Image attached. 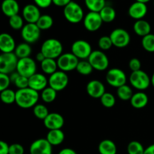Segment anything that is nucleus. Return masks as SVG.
I'll list each match as a JSON object with an SVG mask.
<instances>
[{
    "instance_id": "35",
    "label": "nucleus",
    "mask_w": 154,
    "mask_h": 154,
    "mask_svg": "<svg viewBox=\"0 0 154 154\" xmlns=\"http://www.w3.org/2000/svg\"><path fill=\"white\" fill-rule=\"evenodd\" d=\"M94 70L93 66L87 60H80L78 63V66L76 68V71L79 74L82 75H89Z\"/></svg>"
},
{
    "instance_id": "34",
    "label": "nucleus",
    "mask_w": 154,
    "mask_h": 154,
    "mask_svg": "<svg viewBox=\"0 0 154 154\" xmlns=\"http://www.w3.org/2000/svg\"><path fill=\"white\" fill-rule=\"evenodd\" d=\"M85 5L90 11L100 12L105 4V0H84Z\"/></svg>"
},
{
    "instance_id": "8",
    "label": "nucleus",
    "mask_w": 154,
    "mask_h": 154,
    "mask_svg": "<svg viewBox=\"0 0 154 154\" xmlns=\"http://www.w3.org/2000/svg\"><path fill=\"white\" fill-rule=\"evenodd\" d=\"M79 61V59L75 57L72 53L63 54L57 60L58 69L65 72L76 70Z\"/></svg>"
},
{
    "instance_id": "49",
    "label": "nucleus",
    "mask_w": 154,
    "mask_h": 154,
    "mask_svg": "<svg viewBox=\"0 0 154 154\" xmlns=\"http://www.w3.org/2000/svg\"><path fill=\"white\" fill-rule=\"evenodd\" d=\"M58 154H77V153L75 152V150H73V149L67 147V148L62 149V150L59 152Z\"/></svg>"
},
{
    "instance_id": "50",
    "label": "nucleus",
    "mask_w": 154,
    "mask_h": 154,
    "mask_svg": "<svg viewBox=\"0 0 154 154\" xmlns=\"http://www.w3.org/2000/svg\"><path fill=\"white\" fill-rule=\"evenodd\" d=\"M35 59H36V60H37L38 62H39V63H41L42 61H44V60L46 59V57H45V56L44 55V54H42L41 51H39V52L37 54H36Z\"/></svg>"
},
{
    "instance_id": "5",
    "label": "nucleus",
    "mask_w": 154,
    "mask_h": 154,
    "mask_svg": "<svg viewBox=\"0 0 154 154\" xmlns=\"http://www.w3.org/2000/svg\"><path fill=\"white\" fill-rule=\"evenodd\" d=\"M18 60L14 53H7L0 55V73L10 74L16 72Z\"/></svg>"
},
{
    "instance_id": "47",
    "label": "nucleus",
    "mask_w": 154,
    "mask_h": 154,
    "mask_svg": "<svg viewBox=\"0 0 154 154\" xmlns=\"http://www.w3.org/2000/svg\"><path fill=\"white\" fill-rule=\"evenodd\" d=\"M9 146L5 141H0V154H9Z\"/></svg>"
},
{
    "instance_id": "22",
    "label": "nucleus",
    "mask_w": 154,
    "mask_h": 154,
    "mask_svg": "<svg viewBox=\"0 0 154 154\" xmlns=\"http://www.w3.org/2000/svg\"><path fill=\"white\" fill-rule=\"evenodd\" d=\"M2 11L8 17L18 14L20 11L19 3L16 0H4L2 3Z\"/></svg>"
},
{
    "instance_id": "45",
    "label": "nucleus",
    "mask_w": 154,
    "mask_h": 154,
    "mask_svg": "<svg viewBox=\"0 0 154 154\" xmlns=\"http://www.w3.org/2000/svg\"><path fill=\"white\" fill-rule=\"evenodd\" d=\"M9 154H24V147L20 144H12L9 146Z\"/></svg>"
},
{
    "instance_id": "27",
    "label": "nucleus",
    "mask_w": 154,
    "mask_h": 154,
    "mask_svg": "<svg viewBox=\"0 0 154 154\" xmlns=\"http://www.w3.org/2000/svg\"><path fill=\"white\" fill-rule=\"evenodd\" d=\"M41 69H42V72L46 75H53L57 72V69H58L57 60H54V59L46 58L41 63Z\"/></svg>"
},
{
    "instance_id": "39",
    "label": "nucleus",
    "mask_w": 154,
    "mask_h": 154,
    "mask_svg": "<svg viewBox=\"0 0 154 154\" xmlns=\"http://www.w3.org/2000/svg\"><path fill=\"white\" fill-rule=\"evenodd\" d=\"M141 45L142 48L145 50L146 51L150 53L154 52V34L147 35L142 38L141 40Z\"/></svg>"
},
{
    "instance_id": "33",
    "label": "nucleus",
    "mask_w": 154,
    "mask_h": 154,
    "mask_svg": "<svg viewBox=\"0 0 154 154\" xmlns=\"http://www.w3.org/2000/svg\"><path fill=\"white\" fill-rule=\"evenodd\" d=\"M0 98L2 102L6 105H11L16 102V92L11 89H6V90L1 91L0 93Z\"/></svg>"
},
{
    "instance_id": "31",
    "label": "nucleus",
    "mask_w": 154,
    "mask_h": 154,
    "mask_svg": "<svg viewBox=\"0 0 154 154\" xmlns=\"http://www.w3.org/2000/svg\"><path fill=\"white\" fill-rule=\"evenodd\" d=\"M36 24L42 31L48 30L51 29L54 25V19L51 15L42 14L38 19V22L36 23Z\"/></svg>"
},
{
    "instance_id": "36",
    "label": "nucleus",
    "mask_w": 154,
    "mask_h": 154,
    "mask_svg": "<svg viewBox=\"0 0 154 154\" xmlns=\"http://www.w3.org/2000/svg\"><path fill=\"white\" fill-rule=\"evenodd\" d=\"M33 114L39 120H44L50 114L48 108L42 104H37L33 108Z\"/></svg>"
},
{
    "instance_id": "38",
    "label": "nucleus",
    "mask_w": 154,
    "mask_h": 154,
    "mask_svg": "<svg viewBox=\"0 0 154 154\" xmlns=\"http://www.w3.org/2000/svg\"><path fill=\"white\" fill-rule=\"evenodd\" d=\"M9 26L14 30H21L24 26V19L20 15L17 14L9 17Z\"/></svg>"
},
{
    "instance_id": "6",
    "label": "nucleus",
    "mask_w": 154,
    "mask_h": 154,
    "mask_svg": "<svg viewBox=\"0 0 154 154\" xmlns=\"http://www.w3.org/2000/svg\"><path fill=\"white\" fill-rule=\"evenodd\" d=\"M105 79L110 86L116 87L117 89L126 84L127 81L126 73L122 69L118 68H113L109 69L106 73Z\"/></svg>"
},
{
    "instance_id": "41",
    "label": "nucleus",
    "mask_w": 154,
    "mask_h": 154,
    "mask_svg": "<svg viewBox=\"0 0 154 154\" xmlns=\"http://www.w3.org/2000/svg\"><path fill=\"white\" fill-rule=\"evenodd\" d=\"M98 45L101 51H108L111 48V47L114 46L111 41V38L109 35H104L102 36L98 41Z\"/></svg>"
},
{
    "instance_id": "26",
    "label": "nucleus",
    "mask_w": 154,
    "mask_h": 154,
    "mask_svg": "<svg viewBox=\"0 0 154 154\" xmlns=\"http://www.w3.org/2000/svg\"><path fill=\"white\" fill-rule=\"evenodd\" d=\"M100 154H117V148L116 144L110 139L102 140L98 147Z\"/></svg>"
},
{
    "instance_id": "46",
    "label": "nucleus",
    "mask_w": 154,
    "mask_h": 154,
    "mask_svg": "<svg viewBox=\"0 0 154 154\" xmlns=\"http://www.w3.org/2000/svg\"><path fill=\"white\" fill-rule=\"evenodd\" d=\"M35 5L40 8H47L53 4V0H33Z\"/></svg>"
},
{
    "instance_id": "21",
    "label": "nucleus",
    "mask_w": 154,
    "mask_h": 154,
    "mask_svg": "<svg viewBox=\"0 0 154 154\" xmlns=\"http://www.w3.org/2000/svg\"><path fill=\"white\" fill-rule=\"evenodd\" d=\"M17 45L14 38L8 33L0 35V51L2 54L14 52Z\"/></svg>"
},
{
    "instance_id": "30",
    "label": "nucleus",
    "mask_w": 154,
    "mask_h": 154,
    "mask_svg": "<svg viewBox=\"0 0 154 154\" xmlns=\"http://www.w3.org/2000/svg\"><path fill=\"white\" fill-rule=\"evenodd\" d=\"M133 94L132 89L127 84L121 86L117 90V96H118L119 99L123 101H130Z\"/></svg>"
},
{
    "instance_id": "10",
    "label": "nucleus",
    "mask_w": 154,
    "mask_h": 154,
    "mask_svg": "<svg viewBox=\"0 0 154 154\" xmlns=\"http://www.w3.org/2000/svg\"><path fill=\"white\" fill-rule=\"evenodd\" d=\"M93 69L97 71L106 70L109 66V59L102 51H93L88 58Z\"/></svg>"
},
{
    "instance_id": "13",
    "label": "nucleus",
    "mask_w": 154,
    "mask_h": 154,
    "mask_svg": "<svg viewBox=\"0 0 154 154\" xmlns=\"http://www.w3.org/2000/svg\"><path fill=\"white\" fill-rule=\"evenodd\" d=\"M109 36L112 41L113 45L117 48H124L130 43V35L124 29H115L111 32Z\"/></svg>"
},
{
    "instance_id": "16",
    "label": "nucleus",
    "mask_w": 154,
    "mask_h": 154,
    "mask_svg": "<svg viewBox=\"0 0 154 154\" xmlns=\"http://www.w3.org/2000/svg\"><path fill=\"white\" fill-rule=\"evenodd\" d=\"M44 125L48 130L61 129L64 126L65 120L63 116L59 113H50L48 117L43 120Z\"/></svg>"
},
{
    "instance_id": "37",
    "label": "nucleus",
    "mask_w": 154,
    "mask_h": 154,
    "mask_svg": "<svg viewBox=\"0 0 154 154\" xmlns=\"http://www.w3.org/2000/svg\"><path fill=\"white\" fill-rule=\"evenodd\" d=\"M145 148L138 141H132L127 146L128 154H144Z\"/></svg>"
},
{
    "instance_id": "4",
    "label": "nucleus",
    "mask_w": 154,
    "mask_h": 154,
    "mask_svg": "<svg viewBox=\"0 0 154 154\" xmlns=\"http://www.w3.org/2000/svg\"><path fill=\"white\" fill-rule=\"evenodd\" d=\"M129 80L131 85L140 91L147 90L151 84L149 75L142 70L132 72L129 76Z\"/></svg>"
},
{
    "instance_id": "44",
    "label": "nucleus",
    "mask_w": 154,
    "mask_h": 154,
    "mask_svg": "<svg viewBox=\"0 0 154 154\" xmlns=\"http://www.w3.org/2000/svg\"><path fill=\"white\" fill-rule=\"evenodd\" d=\"M129 67L130 70L132 72H137V71L141 70V63L139 59L132 58L129 62Z\"/></svg>"
},
{
    "instance_id": "15",
    "label": "nucleus",
    "mask_w": 154,
    "mask_h": 154,
    "mask_svg": "<svg viewBox=\"0 0 154 154\" xmlns=\"http://www.w3.org/2000/svg\"><path fill=\"white\" fill-rule=\"evenodd\" d=\"M53 146L46 138H38L31 144L30 154H52Z\"/></svg>"
},
{
    "instance_id": "2",
    "label": "nucleus",
    "mask_w": 154,
    "mask_h": 154,
    "mask_svg": "<svg viewBox=\"0 0 154 154\" xmlns=\"http://www.w3.org/2000/svg\"><path fill=\"white\" fill-rule=\"evenodd\" d=\"M40 51L46 58L57 60L63 54V44L58 39L48 38L43 42Z\"/></svg>"
},
{
    "instance_id": "25",
    "label": "nucleus",
    "mask_w": 154,
    "mask_h": 154,
    "mask_svg": "<svg viewBox=\"0 0 154 154\" xmlns=\"http://www.w3.org/2000/svg\"><path fill=\"white\" fill-rule=\"evenodd\" d=\"M46 139L52 146L60 145L64 141L65 134L62 129L49 130L47 134Z\"/></svg>"
},
{
    "instance_id": "9",
    "label": "nucleus",
    "mask_w": 154,
    "mask_h": 154,
    "mask_svg": "<svg viewBox=\"0 0 154 154\" xmlns=\"http://www.w3.org/2000/svg\"><path fill=\"white\" fill-rule=\"evenodd\" d=\"M72 53L79 60H88L89 57L93 52L92 46L88 42L85 40H77L72 45Z\"/></svg>"
},
{
    "instance_id": "18",
    "label": "nucleus",
    "mask_w": 154,
    "mask_h": 154,
    "mask_svg": "<svg viewBox=\"0 0 154 154\" xmlns=\"http://www.w3.org/2000/svg\"><path fill=\"white\" fill-rule=\"evenodd\" d=\"M87 93L93 99H100L105 93V87L102 82L98 80L89 81L86 87Z\"/></svg>"
},
{
    "instance_id": "40",
    "label": "nucleus",
    "mask_w": 154,
    "mask_h": 154,
    "mask_svg": "<svg viewBox=\"0 0 154 154\" xmlns=\"http://www.w3.org/2000/svg\"><path fill=\"white\" fill-rule=\"evenodd\" d=\"M100 102L104 107L107 108H111L115 105L116 99L114 95L111 93H106L100 98Z\"/></svg>"
},
{
    "instance_id": "14",
    "label": "nucleus",
    "mask_w": 154,
    "mask_h": 154,
    "mask_svg": "<svg viewBox=\"0 0 154 154\" xmlns=\"http://www.w3.org/2000/svg\"><path fill=\"white\" fill-rule=\"evenodd\" d=\"M83 23L87 31L90 32H94L101 28L103 21L99 12L90 11L85 15Z\"/></svg>"
},
{
    "instance_id": "32",
    "label": "nucleus",
    "mask_w": 154,
    "mask_h": 154,
    "mask_svg": "<svg viewBox=\"0 0 154 154\" xmlns=\"http://www.w3.org/2000/svg\"><path fill=\"white\" fill-rule=\"evenodd\" d=\"M57 92L48 86V87H46L45 90L42 91L41 98H42V101L45 103H52L57 99Z\"/></svg>"
},
{
    "instance_id": "1",
    "label": "nucleus",
    "mask_w": 154,
    "mask_h": 154,
    "mask_svg": "<svg viewBox=\"0 0 154 154\" xmlns=\"http://www.w3.org/2000/svg\"><path fill=\"white\" fill-rule=\"evenodd\" d=\"M39 99L38 92L27 87L17 90L16 91V102L15 103L21 108L29 109L34 108L37 105Z\"/></svg>"
},
{
    "instance_id": "20",
    "label": "nucleus",
    "mask_w": 154,
    "mask_h": 154,
    "mask_svg": "<svg viewBox=\"0 0 154 154\" xmlns=\"http://www.w3.org/2000/svg\"><path fill=\"white\" fill-rule=\"evenodd\" d=\"M128 13L132 19L136 20H142L147 13V5L139 2H135L129 6Z\"/></svg>"
},
{
    "instance_id": "17",
    "label": "nucleus",
    "mask_w": 154,
    "mask_h": 154,
    "mask_svg": "<svg viewBox=\"0 0 154 154\" xmlns=\"http://www.w3.org/2000/svg\"><path fill=\"white\" fill-rule=\"evenodd\" d=\"M23 17L27 23H36L42 16L39 8L35 4H28L23 9Z\"/></svg>"
},
{
    "instance_id": "3",
    "label": "nucleus",
    "mask_w": 154,
    "mask_h": 154,
    "mask_svg": "<svg viewBox=\"0 0 154 154\" xmlns=\"http://www.w3.org/2000/svg\"><path fill=\"white\" fill-rule=\"evenodd\" d=\"M63 15L68 22L71 23H78L84 20V13L79 4L72 1L63 9Z\"/></svg>"
},
{
    "instance_id": "19",
    "label": "nucleus",
    "mask_w": 154,
    "mask_h": 154,
    "mask_svg": "<svg viewBox=\"0 0 154 154\" xmlns=\"http://www.w3.org/2000/svg\"><path fill=\"white\" fill-rule=\"evenodd\" d=\"M48 85V79L44 74L35 73L29 78V87L37 92L42 91Z\"/></svg>"
},
{
    "instance_id": "42",
    "label": "nucleus",
    "mask_w": 154,
    "mask_h": 154,
    "mask_svg": "<svg viewBox=\"0 0 154 154\" xmlns=\"http://www.w3.org/2000/svg\"><path fill=\"white\" fill-rule=\"evenodd\" d=\"M13 84L18 90L27 88L29 87V78L19 75Z\"/></svg>"
},
{
    "instance_id": "24",
    "label": "nucleus",
    "mask_w": 154,
    "mask_h": 154,
    "mask_svg": "<svg viewBox=\"0 0 154 154\" xmlns=\"http://www.w3.org/2000/svg\"><path fill=\"white\" fill-rule=\"evenodd\" d=\"M133 29L135 34L141 37H144L147 35L150 34L151 32V26L145 20H138L134 23Z\"/></svg>"
},
{
    "instance_id": "7",
    "label": "nucleus",
    "mask_w": 154,
    "mask_h": 154,
    "mask_svg": "<svg viewBox=\"0 0 154 154\" xmlns=\"http://www.w3.org/2000/svg\"><path fill=\"white\" fill-rule=\"evenodd\" d=\"M36 71H37L36 62L31 57L20 59L18 60L16 72L21 76L29 78L33 75L37 73Z\"/></svg>"
},
{
    "instance_id": "53",
    "label": "nucleus",
    "mask_w": 154,
    "mask_h": 154,
    "mask_svg": "<svg viewBox=\"0 0 154 154\" xmlns=\"http://www.w3.org/2000/svg\"><path fill=\"white\" fill-rule=\"evenodd\" d=\"M150 0H136V2H142V3H144V4H146L147 2H150Z\"/></svg>"
},
{
    "instance_id": "29",
    "label": "nucleus",
    "mask_w": 154,
    "mask_h": 154,
    "mask_svg": "<svg viewBox=\"0 0 154 154\" xmlns=\"http://www.w3.org/2000/svg\"><path fill=\"white\" fill-rule=\"evenodd\" d=\"M102 17L103 23H111L116 18V11L113 7L109 5H106L99 12Z\"/></svg>"
},
{
    "instance_id": "23",
    "label": "nucleus",
    "mask_w": 154,
    "mask_h": 154,
    "mask_svg": "<svg viewBox=\"0 0 154 154\" xmlns=\"http://www.w3.org/2000/svg\"><path fill=\"white\" fill-rule=\"evenodd\" d=\"M148 101L147 95L143 91H139L134 93L132 99H130V103L135 109H142L147 106Z\"/></svg>"
},
{
    "instance_id": "48",
    "label": "nucleus",
    "mask_w": 154,
    "mask_h": 154,
    "mask_svg": "<svg viewBox=\"0 0 154 154\" xmlns=\"http://www.w3.org/2000/svg\"><path fill=\"white\" fill-rule=\"evenodd\" d=\"M71 2H72V0H53V4H54L57 7L65 8Z\"/></svg>"
},
{
    "instance_id": "11",
    "label": "nucleus",
    "mask_w": 154,
    "mask_h": 154,
    "mask_svg": "<svg viewBox=\"0 0 154 154\" xmlns=\"http://www.w3.org/2000/svg\"><path fill=\"white\" fill-rule=\"evenodd\" d=\"M48 84L49 87L57 92L62 91L65 90L69 84V77L66 72L60 70L57 71L48 78Z\"/></svg>"
},
{
    "instance_id": "51",
    "label": "nucleus",
    "mask_w": 154,
    "mask_h": 154,
    "mask_svg": "<svg viewBox=\"0 0 154 154\" xmlns=\"http://www.w3.org/2000/svg\"><path fill=\"white\" fill-rule=\"evenodd\" d=\"M144 154H154V144H150L144 150Z\"/></svg>"
},
{
    "instance_id": "12",
    "label": "nucleus",
    "mask_w": 154,
    "mask_h": 154,
    "mask_svg": "<svg viewBox=\"0 0 154 154\" xmlns=\"http://www.w3.org/2000/svg\"><path fill=\"white\" fill-rule=\"evenodd\" d=\"M42 30L38 28L36 23H26L21 29V37L26 43L34 44L38 41L41 36Z\"/></svg>"
},
{
    "instance_id": "28",
    "label": "nucleus",
    "mask_w": 154,
    "mask_h": 154,
    "mask_svg": "<svg viewBox=\"0 0 154 154\" xmlns=\"http://www.w3.org/2000/svg\"><path fill=\"white\" fill-rule=\"evenodd\" d=\"M32 51L31 45L29 44L26 43V42H23V43H20L18 45H17L14 53L15 55L20 60V59L30 57Z\"/></svg>"
},
{
    "instance_id": "52",
    "label": "nucleus",
    "mask_w": 154,
    "mask_h": 154,
    "mask_svg": "<svg viewBox=\"0 0 154 154\" xmlns=\"http://www.w3.org/2000/svg\"><path fill=\"white\" fill-rule=\"evenodd\" d=\"M150 81H151L152 86H153V87H154V72H153V75H152L151 78H150Z\"/></svg>"
},
{
    "instance_id": "43",
    "label": "nucleus",
    "mask_w": 154,
    "mask_h": 154,
    "mask_svg": "<svg viewBox=\"0 0 154 154\" xmlns=\"http://www.w3.org/2000/svg\"><path fill=\"white\" fill-rule=\"evenodd\" d=\"M11 83L10 76L7 74L0 73V91L8 89L9 85Z\"/></svg>"
}]
</instances>
